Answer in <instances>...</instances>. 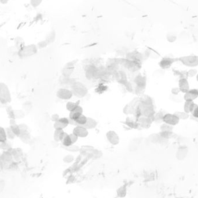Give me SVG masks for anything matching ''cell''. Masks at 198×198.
Wrapping results in <instances>:
<instances>
[{
  "label": "cell",
  "mask_w": 198,
  "mask_h": 198,
  "mask_svg": "<svg viewBox=\"0 0 198 198\" xmlns=\"http://www.w3.org/2000/svg\"><path fill=\"white\" fill-rule=\"evenodd\" d=\"M42 2V0H30V4L34 8H37Z\"/></svg>",
  "instance_id": "42"
},
{
  "label": "cell",
  "mask_w": 198,
  "mask_h": 198,
  "mask_svg": "<svg viewBox=\"0 0 198 198\" xmlns=\"http://www.w3.org/2000/svg\"><path fill=\"white\" fill-rule=\"evenodd\" d=\"M0 100L6 105L12 101L11 94L9 88L4 82H0Z\"/></svg>",
  "instance_id": "2"
},
{
  "label": "cell",
  "mask_w": 198,
  "mask_h": 198,
  "mask_svg": "<svg viewBox=\"0 0 198 198\" xmlns=\"http://www.w3.org/2000/svg\"><path fill=\"white\" fill-rule=\"evenodd\" d=\"M196 80H197V81L198 82V73L197 75H196Z\"/></svg>",
  "instance_id": "52"
},
{
  "label": "cell",
  "mask_w": 198,
  "mask_h": 198,
  "mask_svg": "<svg viewBox=\"0 0 198 198\" xmlns=\"http://www.w3.org/2000/svg\"><path fill=\"white\" fill-rule=\"evenodd\" d=\"M61 144L64 147H70L73 144V143L72 142L71 138L70 137L69 134H67V133H65V134L64 137H63L61 141Z\"/></svg>",
  "instance_id": "21"
},
{
  "label": "cell",
  "mask_w": 198,
  "mask_h": 198,
  "mask_svg": "<svg viewBox=\"0 0 198 198\" xmlns=\"http://www.w3.org/2000/svg\"><path fill=\"white\" fill-rule=\"evenodd\" d=\"M80 115H81V114L79 113L78 112H77L76 111H73L72 112H70L69 114L70 120H73L74 122L78 118L79 116Z\"/></svg>",
  "instance_id": "37"
},
{
  "label": "cell",
  "mask_w": 198,
  "mask_h": 198,
  "mask_svg": "<svg viewBox=\"0 0 198 198\" xmlns=\"http://www.w3.org/2000/svg\"><path fill=\"white\" fill-rule=\"evenodd\" d=\"M173 130V126L164 123L161 126V132H172Z\"/></svg>",
  "instance_id": "31"
},
{
  "label": "cell",
  "mask_w": 198,
  "mask_h": 198,
  "mask_svg": "<svg viewBox=\"0 0 198 198\" xmlns=\"http://www.w3.org/2000/svg\"><path fill=\"white\" fill-rule=\"evenodd\" d=\"M135 82L137 84L138 88L140 89H144L146 85V79L144 77L141 75H138L135 78Z\"/></svg>",
  "instance_id": "18"
},
{
  "label": "cell",
  "mask_w": 198,
  "mask_h": 198,
  "mask_svg": "<svg viewBox=\"0 0 198 198\" xmlns=\"http://www.w3.org/2000/svg\"><path fill=\"white\" fill-rule=\"evenodd\" d=\"M188 153V149L186 146H181L178 148L175 157L179 161H183L186 158Z\"/></svg>",
  "instance_id": "11"
},
{
  "label": "cell",
  "mask_w": 198,
  "mask_h": 198,
  "mask_svg": "<svg viewBox=\"0 0 198 198\" xmlns=\"http://www.w3.org/2000/svg\"><path fill=\"white\" fill-rule=\"evenodd\" d=\"M18 137L23 143L25 144H29L32 140L30 132H20V134Z\"/></svg>",
  "instance_id": "16"
},
{
  "label": "cell",
  "mask_w": 198,
  "mask_h": 198,
  "mask_svg": "<svg viewBox=\"0 0 198 198\" xmlns=\"http://www.w3.org/2000/svg\"><path fill=\"white\" fill-rule=\"evenodd\" d=\"M191 114H192V116L194 118H198V105L195 103L194 108L191 111Z\"/></svg>",
  "instance_id": "40"
},
{
  "label": "cell",
  "mask_w": 198,
  "mask_h": 198,
  "mask_svg": "<svg viewBox=\"0 0 198 198\" xmlns=\"http://www.w3.org/2000/svg\"><path fill=\"white\" fill-rule=\"evenodd\" d=\"M179 60L183 65L189 67H195L198 65V56H185L180 57Z\"/></svg>",
  "instance_id": "4"
},
{
  "label": "cell",
  "mask_w": 198,
  "mask_h": 198,
  "mask_svg": "<svg viewBox=\"0 0 198 198\" xmlns=\"http://www.w3.org/2000/svg\"><path fill=\"white\" fill-rule=\"evenodd\" d=\"M19 126L20 129V132H30L29 128L27 124H19Z\"/></svg>",
  "instance_id": "44"
},
{
  "label": "cell",
  "mask_w": 198,
  "mask_h": 198,
  "mask_svg": "<svg viewBox=\"0 0 198 198\" xmlns=\"http://www.w3.org/2000/svg\"><path fill=\"white\" fill-rule=\"evenodd\" d=\"M6 111L7 112V114L8 115L9 119H15V115H14V109L11 107V106H8L6 107Z\"/></svg>",
  "instance_id": "32"
},
{
  "label": "cell",
  "mask_w": 198,
  "mask_h": 198,
  "mask_svg": "<svg viewBox=\"0 0 198 198\" xmlns=\"http://www.w3.org/2000/svg\"><path fill=\"white\" fill-rule=\"evenodd\" d=\"M141 142V138H134L130 141L129 144V150L130 151H134L138 149L139 145Z\"/></svg>",
  "instance_id": "14"
},
{
  "label": "cell",
  "mask_w": 198,
  "mask_h": 198,
  "mask_svg": "<svg viewBox=\"0 0 198 198\" xmlns=\"http://www.w3.org/2000/svg\"><path fill=\"white\" fill-rule=\"evenodd\" d=\"M60 118V116L57 114H54L52 115L51 117V120L52 122H56L59 120Z\"/></svg>",
  "instance_id": "45"
},
{
  "label": "cell",
  "mask_w": 198,
  "mask_h": 198,
  "mask_svg": "<svg viewBox=\"0 0 198 198\" xmlns=\"http://www.w3.org/2000/svg\"><path fill=\"white\" fill-rule=\"evenodd\" d=\"M198 97V89H189L187 92L184 93V99L185 101H194Z\"/></svg>",
  "instance_id": "10"
},
{
  "label": "cell",
  "mask_w": 198,
  "mask_h": 198,
  "mask_svg": "<svg viewBox=\"0 0 198 198\" xmlns=\"http://www.w3.org/2000/svg\"><path fill=\"white\" fill-rule=\"evenodd\" d=\"M166 38L169 42H174L177 40V36L173 32H168L166 35Z\"/></svg>",
  "instance_id": "34"
},
{
  "label": "cell",
  "mask_w": 198,
  "mask_h": 198,
  "mask_svg": "<svg viewBox=\"0 0 198 198\" xmlns=\"http://www.w3.org/2000/svg\"><path fill=\"white\" fill-rule=\"evenodd\" d=\"M77 60H73L68 62L65 65L64 68L62 70L61 74L65 77H70L73 74L74 70V65L77 63Z\"/></svg>",
  "instance_id": "6"
},
{
  "label": "cell",
  "mask_w": 198,
  "mask_h": 198,
  "mask_svg": "<svg viewBox=\"0 0 198 198\" xmlns=\"http://www.w3.org/2000/svg\"><path fill=\"white\" fill-rule=\"evenodd\" d=\"M97 72L98 71L93 66L90 65L88 67V69L86 70V77L88 79H91L93 78H95V76H96Z\"/></svg>",
  "instance_id": "17"
},
{
  "label": "cell",
  "mask_w": 198,
  "mask_h": 198,
  "mask_svg": "<svg viewBox=\"0 0 198 198\" xmlns=\"http://www.w3.org/2000/svg\"><path fill=\"white\" fill-rule=\"evenodd\" d=\"M73 133L75 134L78 138H85L89 135V132L83 126L77 125L73 130Z\"/></svg>",
  "instance_id": "9"
},
{
  "label": "cell",
  "mask_w": 198,
  "mask_h": 198,
  "mask_svg": "<svg viewBox=\"0 0 198 198\" xmlns=\"http://www.w3.org/2000/svg\"><path fill=\"white\" fill-rule=\"evenodd\" d=\"M74 156L71 155V154H69V155H65L63 159V161L64 162V163H67V164L72 163L74 161Z\"/></svg>",
  "instance_id": "38"
},
{
  "label": "cell",
  "mask_w": 198,
  "mask_h": 198,
  "mask_svg": "<svg viewBox=\"0 0 198 198\" xmlns=\"http://www.w3.org/2000/svg\"><path fill=\"white\" fill-rule=\"evenodd\" d=\"M56 96L61 100H68L73 97V93L68 89L60 88L56 92Z\"/></svg>",
  "instance_id": "5"
},
{
  "label": "cell",
  "mask_w": 198,
  "mask_h": 198,
  "mask_svg": "<svg viewBox=\"0 0 198 198\" xmlns=\"http://www.w3.org/2000/svg\"><path fill=\"white\" fill-rule=\"evenodd\" d=\"M195 103L192 101H185L184 105V111L187 113H191L194 108Z\"/></svg>",
  "instance_id": "23"
},
{
  "label": "cell",
  "mask_w": 198,
  "mask_h": 198,
  "mask_svg": "<svg viewBox=\"0 0 198 198\" xmlns=\"http://www.w3.org/2000/svg\"><path fill=\"white\" fill-rule=\"evenodd\" d=\"M12 132H14V134L16 135V137H19L20 134V129L19 126V124H15L13 126H9Z\"/></svg>",
  "instance_id": "35"
},
{
  "label": "cell",
  "mask_w": 198,
  "mask_h": 198,
  "mask_svg": "<svg viewBox=\"0 0 198 198\" xmlns=\"http://www.w3.org/2000/svg\"><path fill=\"white\" fill-rule=\"evenodd\" d=\"M106 137L108 142L113 145L119 144L120 138L119 135L114 130H109L106 133Z\"/></svg>",
  "instance_id": "8"
},
{
  "label": "cell",
  "mask_w": 198,
  "mask_h": 198,
  "mask_svg": "<svg viewBox=\"0 0 198 198\" xmlns=\"http://www.w3.org/2000/svg\"><path fill=\"white\" fill-rule=\"evenodd\" d=\"M5 130H6L7 138H8L9 140H14L16 137V135L14 134V132H12V130H11L10 127L6 128L5 129Z\"/></svg>",
  "instance_id": "33"
},
{
  "label": "cell",
  "mask_w": 198,
  "mask_h": 198,
  "mask_svg": "<svg viewBox=\"0 0 198 198\" xmlns=\"http://www.w3.org/2000/svg\"><path fill=\"white\" fill-rule=\"evenodd\" d=\"M180 92V89L179 87H175L171 89V93L175 96H177Z\"/></svg>",
  "instance_id": "47"
},
{
  "label": "cell",
  "mask_w": 198,
  "mask_h": 198,
  "mask_svg": "<svg viewBox=\"0 0 198 198\" xmlns=\"http://www.w3.org/2000/svg\"><path fill=\"white\" fill-rule=\"evenodd\" d=\"M198 71L197 70L195 69H191L189 70V71H188V73H187V75L189 77H194L195 76H196V75L198 74Z\"/></svg>",
  "instance_id": "41"
},
{
  "label": "cell",
  "mask_w": 198,
  "mask_h": 198,
  "mask_svg": "<svg viewBox=\"0 0 198 198\" xmlns=\"http://www.w3.org/2000/svg\"><path fill=\"white\" fill-rule=\"evenodd\" d=\"M65 150L70 151V152H78L80 150V148L78 145H75L74 144H73L70 147H64Z\"/></svg>",
  "instance_id": "36"
},
{
  "label": "cell",
  "mask_w": 198,
  "mask_h": 198,
  "mask_svg": "<svg viewBox=\"0 0 198 198\" xmlns=\"http://www.w3.org/2000/svg\"><path fill=\"white\" fill-rule=\"evenodd\" d=\"M14 115L16 120L22 119L25 117V112L23 110H14Z\"/></svg>",
  "instance_id": "28"
},
{
  "label": "cell",
  "mask_w": 198,
  "mask_h": 198,
  "mask_svg": "<svg viewBox=\"0 0 198 198\" xmlns=\"http://www.w3.org/2000/svg\"><path fill=\"white\" fill-rule=\"evenodd\" d=\"M56 36V33L55 30H51V32L46 35L45 40L47 42L48 45L51 44L55 42Z\"/></svg>",
  "instance_id": "19"
},
{
  "label": "cell",
  "mask_w": 198,
  "mask_h": 198,
  "mask_svg": "<svg viewBox=\"0 0 198 198\" xmlns=\"http://www.w3.org/2000/svg\"><path fill=\"white\" fill-rule=\"evenodd\" d=\"M175 59L169 57H165L160 61L159 65L163 69H167L171 67V65L173 63Z\"/></svg>",
  "instance_id": "13"
},
{
  "label": "cell",
  "mask_w": 198,
  "mask_h": 198,
  "mask_svg": "<svg viewBox=\"0 0 198 198\" xmlns=\"http://www.w3.org/2000/svg\"><path fill=\"white\" fill-rule=\"evenodd\" d=\"M179 120H186L189 118V114L184 111H176L174 113Z\"/></svg>",
  "instance_id": "26"
},
{
  "label": "cell",
  "mask_w": 198,
  "mask_h": 198,
  "mask_svg": "<svg viewBox=\"0 0 198 198\" xmlns=\"http://www.w3.org/2000/svg\"><path fill=\"white\" fill-rule=\"evenodd\" d=\"M38 52L37 45L30 44L23 47L18 51V56L20 57L25 58L36 55Z\"/></svg>",
  "instance_id": "3"
},
{
  "label": "cell",
  "mask_w": 198,
  "mask_h": 198,
  "mask_svg": "<svg viewBox=\"0 0 198 198\" xmlns=\"http://www.w3.org/2000/svg\"><path fill=\"white\" fill-rule=\"evenodd\" d=\"M97 126V122L96 120L93 119L91 117L87 118V121L86 124L83 125V127H85L86 129L88 130L93 129L96 128Z\"/></svg>",
  "instance_id": "15"
},
{
  "label": "cell",
  "mask_w": 198,
  "mask_h": 198,
  "mask_svg": "<svg viewBox=\"0 0 198 198\" xmlns=\"http://www.w3.org/2000/svg\"><path fill=\"white\" fill-rule=\"evenodd\" d=\"M116 194L119 198H124L127 194L126 186L124 185L120 187V188L116 191Z\"/></svg>",
  "instance_id": "24"
},
{
  "label": "cell",
  "mask_w": 198,
  "mask_h": 198,
  "mask_svg": "<svg viewBox=\"0 0 198 198\" xmlns=\"http://www.w3.org/2000/svg\"><path fill=\"white\" fill-rule=\"evenodd\" d=\"M67 126H68L67 124H65L60 120L54 122L53 124V128L55 130H64Z\"/></svg>",
  "instance_id": "29"
},
{
  "label": "cell",
  "mask_w": 198,
  "mask_h": 198,
  "mask_svg": "<svg viewBox=\"0 0 198 198\" xmlns=\"http://www.w3.org/2000/svg\"><path fill=\"white\" fill-rule=\"evenodd\" d=\"M69 136L70 138H71V141H72V142L73 143V144L77 142L79 138L75 134H74V133H72L69 134Z\"/></svg>",
  "instance_id": "46"
},
{
  "label": "cell",
  "mask_w": 198,
  "mask_h": 198,
  "mask_svg": "<svg viewBox=\"0 0 198 198\" xmlns=\"http://www.w3.org/2000/svg\"><path fill=\"white\" fill-rule=\"evenodd\" d=\"M48 45L47 42L45 41V40H44V41L39 42L37 44V46L38 49H43V48H45Z\"/></svg>",
  "instance_id": "43"
},
{
  "label": "cell",
  "mask_w": 198,
  "mask_h": 198,
  "mask_svg": "<svg viewBox=\"0 0 198 198\" xmlns=\"http://www.w3.org/2000/svg\"><path fill=\"white\" fill-rule=\"evenodd\" d=\"M87 116L85 115H83V114L81 115H79L78 118L75 120L74 122L78 124V125H81V126H83L84 124H86L87 121Z\"/></svg>",
  "instance_id": "25"
},
{
  "label": "cell",
  "mask_w": 198,
  "mask_h": 198,
  "mask_svg": "<svg viewBox=\"0 0 198 198\" xmlns=\"http://www.w3.org/2000/svg\"><path fill=\"white\" fill-rule=\"evenodd\" d=\"M163 122L167 124H170L173 126L178 124L180 120L175 114H166L163 117Z\"/></svg>",
  "instance_id": "7"
},
{
  "label": "cell",
  "mask_w": 198,
  "mask_h": 198,
  "mask_svg": "<svg viewBox=\"0 0 198 198\" xmlns=\"http://www.w3.org/2000/svg\"><path fill=\"white\" fill-rule=\"evenodd\" d=\"M11 147V145L9 142H8L7 140L3 143H0V148L4 150H8Z\"/></svg>",
  "instance_id": "39"
},
{
  "label": "cell",
  "mask_w": 198,
  "mask_h": 198,
  "mask_svg": "<svg viewBox=\"0 0 198 198\" xmlns=\"http://www.w3.org/2000/svg\"><path fill=\"white\" fill-rule=\"evenodd\" d=\"M9 0H0L1 3H2V4H5L6 3H8V2L9 1Z\"/></svg>",
  "instance_id": "50"
},
{
  "label": "cell",
  "mask_w": 198,
  "mask_h": 198,
  "mask_svg": "<svg viewBox=\"0 0 198 198\" xmlns=\"http://www.w3.org/2000/svg\"><path fill=\"white\" fill-rule=\"evenodd\" d=\"M7 140V136L5 129L0 126V143H3Z\"/></svg>",
  "instance_id": "30"
},
{
  "label": "cell",
  "mask_w": 198,
  "mask_h": 198,
  "mask_svg": "<svg viewBox=\"0 0 198 198\" xmlns=\"http://www.w3.org/2000/svg\"><path fill=\"white\" fill-rule=\"evenodd\" d=\"M71 91L73 95L79 98L85 97L88 93V89L83 83L75 81L71 85Z\"/></svg>",
  "instance_id": "1"
},
{
  "label": "cell",
  "mask_w": 198,
  "mask_h": 198,
  "mask_svg": "<svg viewBox=\"0 0 198 198\" xmlns=\"http://www.w3.org/2000/svg\"><path fill=\"white\" fill-rule=\"evenodd\" d=\"M79 106V104L75 102H73V101H69L65 105V108L67 110L70 112H72L77 107V106Z\"/></svg>",
  "instance_id": "27"
},
{
  "label": "cell",
  "mask_w": 198,
  "mask_h": 198,
  "mask_svg": "<svg viewBox=\"0 0 198 198\" xmlns=\"http://www.w3.org/2000/svg\"><path fill=\"white\" fill-rule=\"evenodd\" d=\"M65 132L64 130H55L53 133V139L56 142L61 141L64 137Z\"/></svg>",
  "instance_id": "20"
},
{
  "label": "cell",
  "mask_w": 198,
  "mask_h": 198,
  "mask_svg": "<svg viewBox=\"0 0 198 198\" xmlns=\"http://www.w3.org/2000/svg\"><path fill=\"white\" fill-rule=\"evenodd\" d=\"M16 120L15 119H9V125L10 126H13L15 124H16Z\"/></svg>",
  "instance_id": "48"
},
{
  "label": "cell",
  "mask_w": 198,
  "mask_h": 198,
  "mask_svg": "<svg viewBox=\"0 0 198 198\" xmlns=\"http://www.w3.org/2000/svg\"><path fill=\"white\" fill-rule=\"evenodd\" d=\"M192 119L194 120H195V121H196L197 122H198V118H194V117L192 116Z\"/></svg>",
  "instance_id": "51"
},
{
  "label": "cell",
  "mask_w": 198,
  "mask_h": 198,
  "mask_svg": "<svg viewBox=\"0 0 198 198\" xmlns=\"http://www.w3.org/2000/svg\"><path fill=\"white\" fill-rule=\"evenodd\" d=\"M7 106V105L6 104H4V103H2V101L0 100V108H6V107Z\"/></svg>",
  "instance_id": "49"
},
{
  "label": "cell",
  "mask_w": 198,
  "mask_h": 198,
  "mask_svg": "<svg viewBox=\"0 0 198 198\" xmlns=\"http://www.w3.org/2000/svg\"><path fill=\"white\" fill-rule=\"evenodd\" d=\"M179 88L180 89V92L185 93L187 92L189 89V84L187 79L185 78L180 79L179 82Z\"/></svg>",
  "instance_id": "12"
},
{
  "label": "cell",
  "mask_w": 198,
  "mask_h": 198,
  "mask_svg": "<svg viewBox=\"0 0 198 198\" xmlns=\"http://www.w3.org/2000/svg\"><path fill=\"white\" fill-rule=\"evenodd\" d=\"M15 45L18 51L25 46V42L23 38L19 36L16 37L15 39Z\"/></svg>",
  "instance_id": "22"
}]
</instances>
